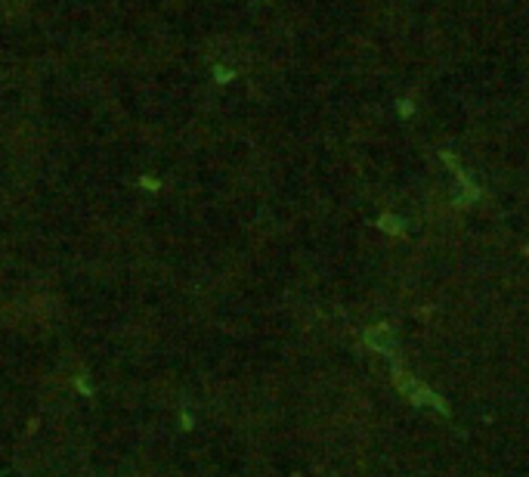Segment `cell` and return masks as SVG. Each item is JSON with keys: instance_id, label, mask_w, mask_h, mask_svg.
<instances>
[{"instance_id": "obj_1", "label": "cell", "mask_w": 529, "mask_h": 477, "mask_svg": "<svg viewBox=\"0 0 529 477\" xmlns=\"http://www.w3.org/2000/svg\"><path fill=\"white\" fill-rule=\"evenodd\" d=\"M390 375H393V384H397V391L403 393V397L409 400L412 406H421V409H433V412H439V416H446V418L452 416L449 400H446L443 393L433 391L430 384L418 381L415 375H409L403 366H399V369H390Z\"/></svg>"}, {"instance_id": "obj_2", "label": "cell", "mask_w": 529, "mask_h": 477, "mask_svg": "<svg viewBox=\"0 0 529 477\" xmlns=\"http://www.w3.org/2000/svg\"><path fill=\"white\" fill-rule=\"evenodd\" d=\"M362 344H366L368 351L381 353V357H387V360H390V366H393V362H399L397 332H393L390 322H375V326H368L366 332H362Z\"/></svg>"}, {"instance_id": "obj_3", "label": "cell", "mask_w": 529, "mask_h": 477, "mask_svg": "<svg viewBox=\"0 0 529 477\" xmlns=\"http://www.w3.org/2000/svg\"><path fill=\"white\" fill-rule=\"evenodd\" d=\"M443 162L449 164L452 171H455V180H458V186H461V189H458V199H455L458 205H470V202L480 199V186H477V183L468 177V171L458 168V162L452 158V152H443Z\"/></svg>"}, {"instance_id": "obj_4", "label": "cell", "mask_w": 529, "mask_h": 477, "mask_svg": "<svg viewBox=\"0 0 529 477\" xmlns=\"http://www.w3.org/2000/svg\"><path fill=\"white\" fill-rule=\"evenodd\" d=\"M378 226H381L384 233H390V236H403V233H406V224L397 217V214H381Z\"/></svg>"}]
</instances>
